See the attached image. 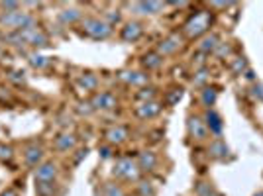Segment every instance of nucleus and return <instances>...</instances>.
Returning a JSON list of instances; mask_svg holds the SVG:
<instances>
[{
  "instance_id": "1",
  "label": "nucleus",
  "mask_w": 263,
  "mask_h": 196,
  "mask_svg": "<svg viewBox=\"0 0 263 196\" xmlns=\"http://www.w3.org/2000/svg\"><path fill=\"white\" fill-rule=\"evenodd\" d=\"M0 26L12 30V32H22V30H30L35 28V18L30 16L28 12L16 10V12H2L0 14Z\"/></svg>"
},
{
  "instance_id": "2",
  "label": "nucleus",
  "mask_w": 263,
  "mask_h": 196,
  "mask_svg": "<svg viewBox=\"0 0 263 196\" xmlns=\"http://www.w3.org/2000/svg\"><path fill=\"white\" fill-rule=\"evenodd\" d=\"M8 40L14 42V44L33 45V47H45V45H49L47 33L42 32L37 26H35V28H30V30H22V32L12 33V35H8Z\"/></svg>"
},
{
  "instance_id": "3",
  "label": "nucleus",
  "mask_w": 263,
  "mask_h": 196,
  "mask_svg": "<svg viewBox=\"0 0 263 196\" xmlns=\"http://www.w3.org/2000/svg\"><path fill=\"white\" fill-rule=\"evenodd\" d=\"M210 24H212V16L206 10H198L195 16H191L185 22V33L186 37H200L209 32Z\"/></svg>"
},
{
  "instance_id": "4",
  "label": "nucleus",
  "mask_w": 263,
  "mask_h": 196,
  "mask_svg": "<svg viewBox=\"0 0 263 196\" xmlns=\"http://www.w3.org/2000/svg\"><path fill=\"white\" fill-rule=\"evenodd\" d=\"M83 30L87 33L90 40H97V42H102V40H108L110 33H112V26L100 18H85L83 20Z\"/></svg>"
},
{
  "instance_id": "5",
  "label": "nucleus",
  "mask_w": 263,
  "mask_h": 196,
  "mask_svg": "<svg viewBox=\"0 0 263 196\" xmlns=\"http://www.w3.org/2000/svg\"><path fill=\"white\" fill-rule=\"evenodd\" d=\"M112 174H114V177H120V179H126V181H138L140 169H138V163H136L134 159L122 157V159H118L116 165H114Z\"/></svg>"
},
{
  "instance_id": "6",
  "label": "nucleus",
  "mask_w": 263,
  "mask_h": 196,
  "mask_svg": "<svg viewBox=\"0 0 263 196\" xmlns=\"http://www.w3.org/2000/svg\"><path fill=\"white\" fill-rule=\"evenodd\" d=\"M186 130H189V135L197 142H204L209 138V128L200 116H191L186 122Z\"/></svg>"
},
{
  "instance_id": "7",
  "label": "nucleus",
  "mask_w": 263,
  "mask_h": 196,
  "mask_svg": "<svg viewBox=\"0 0 263 196\" xmlns=\"http://www.w3.org/2000/svg\"><path fill=\"white\" fill-rule=\"evenodd\" d=\"M33 177H35V183H55V179H57V165L53 161H44L40 167H35Z\"/></svg>"
},
{
  "instance_id": "8",
  "label": "nucleus",
  "mask_w": 263,
  "mask_h": 196,
  "mask_svg": "<svg viewBox=\"0 0 263 196\" xmlns=\"http://www.w3.org/2000/svg\"><path fill=\"white\" fill-rule=\"evenodd\" d=\"M24 161L30 167H40L44 163V147L37 145V143H32L24 149Z\"/></svg>"
},
{
  "instance_id": "9",
  "label": "nucleus",
  "mask_w": 263,
  "mask_h": 196,
  "mask_svg": "<svg viewBox=\"0 0 263 196\" xmlns=\"http://www.w3.org/2000/svg\"><path fill=\"white\" fill-rule=\"evenodd\" d=\"M92 110H112L116 108V96L112 92H97L90 100Z\"/></svg>"
},
{
  "instance_id": "10",
  "label": "nucleus",
  "mask_w": 263,
  "mask_h": 196,
  "mask_svg": "<svg viewBox=\"0 0 263 196\" xmlns=\"http://www.w3.org/2000/svg\"><path fill=\"white\" fill-rule=\"evenodd\" d=\"M202 120H204V124H206V128H209L210 133H214V135H220L222 130H224V120H222V116H220L216 110L209 108Z\"/></svg>"
},
{
  "instance_id": "11",
  "label": "nucleus",
  "mask_w": 263,
  "mask_h": 196,
  "mask_svg": "<svg viewBox=\"0 0 263 196\" xmlns=\"http://www.w3.org/2000/svg\"><path fill=\"white\" fill-rule=\"evenodd\" d=\"M159 112H161V104L155 102V100H149V102H142L136 108V116L142 118V120H149V118H155Z\"/></svg>"
},
{
  "instance_id": "12",
  "label": "nucleus",
  "mask_w": 263,
  "mask_h": 196,
  "mask_svg": "<svg viewBox=\"0 0 263 196\" xmlns=\"http://www.w3.org/2000/svg\"><path fill=\"white\" fill-rule=\"evenodd\" d=\"M142 35H143V26L140 22H128L122 28V40L128 42V44L138 42Z\"/></svg>"
},
{
  "instance_id": "13",
  "label": "nucleus",
  "mask_w": 263,
  "mask_h": 196,
  "mask_svg": "<svg viewBox=\"0 0 263 196\" xmlns=\"http://www.w3.org/2000/svg\"><path fill=\"white\" fill-rule=\"evenodd\" d=\"M53 145L57 151H71L77 145V138L73 133H69V131H61V133H57Z\"/></svg>"
},
{
  "instance_id": "14",
  "label": "nucleus",
  "mask_w": 263,
  "mask_h": 196,
  "mask_svg": "<svg viewBox=\"0 0 263 196\" xmlns=\"http://www.w3.org/2000/svg\"><path fill=\"white\" fill-rule=\"evenodd\" d=\"M181 49V37L179 35H169V37H165L163 42L159 44V47H157V53L161 55H173L175 51H179Z\"/></svg>"
},
{
  "instance_id": "15",
  "label": "nucleus",
  "mask_w": 263,
  "mask_h": 196,
  "mask_svg": "<svg viewBox=\"0 0 263 196\" xmlns=\"http://www.w3.org/2000/svg\"><path fill=\"white\" fill-rule=\"evenodd\" d=\"M209 155L212 159H216V161H224V159L230 155V147L226 145L224 140H214V142H210V145H209Z\"/></svg>"
},
{
  "instance_id": "16",
  "label": "nucleus",
  "mask_w": 263,
  "mask_h": 196,
  "mask_svg": "<svg viewBox=\"0 0 263 196\" xmlns=\"http://www.w3.org/2000/svg\"><path fill=\"white\" fill-rule=\"evenodd\" d=\"M163 8H165L163 2H155V0H149V2H136V4H134L136 14H143V16H154V14L161 12Z\"/></svg>"
},
{
  "instance_id": "17",
  "label": "nucleus",
  "mask_w": 263,
  "mask_h": 196,
  "mask_svg": "<svg viewBox=\"0 0 263 196\" xmlns=\"http://www.w3.org/2000/svg\"><path fill=\"white\" fill-rule=\"evenodd\" d=\"M140 171H154L157 167V155L154 151H142L136 159Z\"/></svg>"
},
{
  "instance_id": "18",
  "label": "nucleus",
  "mask_w": 263,
  "mask_h": 196,
  "mask_svg": "<svg viewBox=\"0 0 263 196\" xmlns=\"http://www.w3.org/2000/svg\"><path fill=\"white\" fill-rule=\"evenodd\" d=\"M120 79L128 85H134V87H142V85H147L149 76L140 73V71H122Z\"/></svg>"
},
{
  "instance_id": "19",
  "label": "nucleus",
  "mask_w": 263,
  "mask_h": 196,
  "mask_svg": "<svg viewBox=\"0 0 263 196\" xmlns=\"http://www.w3.org/2000/svg\"><path fill=\"white\" fill-rule=\"evenodd\" d=\"M220 45V37L216 33H206L202 40H200V44H198V49H200V53H214L216 49H218Z\"/></svg>"
},
{
  "instance_id": "20",
  "label": "nucleus",
  "mask_w": 263,
  "mask_h": 196,
  "mask_svg": "<svg viewBox=\"0 0 263 196\" xmlns=\"http://www.w3.org/2000/svg\"><path fill=\"white\" fill-rule=\"evenodd\" d=\"M106 140H108L110 145H120L128 140V130L122 128V126H114L106 131Z\"/></svg>"
},
{
  "instance_id": "21",
  "label": "nucleus",
  "mask_w": 263,
  "mask_h": 196,
  "mask_svg": "<svg viewBox=\"0 0 263 196\" xmlns=\"http://www.w3.org/2000/svg\"><path fill=\"white\" fill-rule=\"evenodd\" d=\"M143 67L147 69V71H154V69H159L161 63H163V57L157 53V51H152V53H145L142 59Z\"/></svg>"
},
{
  "instance_id": "22",
  "label": "nucleus",
  "mask_w": 263,
  "mask_h": 196,
  "mask_svg": "<svg viewBox=\"0 0 263 196\" xmlns=\"http://www.w3.org/2000/svg\"><path fill=\"white\" fill-rule=\"evenodd\" d=\"M77 85L83 90H97V87H99V79H97V75H92V73H85V75L79 76Z\"/></svg>"
},
{
  "instance_id": "23",
  "label": "nucleus",
  "mask_w": 263,
  "mask_h": 196,
  "mask_svg": "<svg viewBox=\"0 0 263 196\" xmlns=\"http://www.w3.org/2000/svg\"><path fill=\"white\" fill-rule=\"evenodd\" d=\"M216 100H218V92L214 90V88L210 87H204L202 88V92H200V102L204 104V106H214L216 104Z\"/></svg>"
},
{
  "instance_id": "24",
  "label": "nucleus",
  "mask_w": 263,
  "mask_h": 196,
  "mask_svg": "<svg viewBox=\"0 0 263 196\" xmlns=\"http://www.w3.org/2000/svg\"><path fill=\"white\" fill-rule=\"evenodd\" d=\"M195 192H197V196H218L214 185H210L209 181H198L195 186Z\"/></svg>"
},
{
  "instance_id": "25",
  "label": "nucleus",
  "mask_w": 263,
  "mask_h": 196,
  "mask_svg": "<svg viewBox=\"0 0 263 196\" xmlns=\"http://www.w3.org/2000/svg\"><path fill=\"white\" fill-rule=\"evenodd\" d=\"M81 18H83V14L77 8H67V10H63L59 14V20L63 24H73L77 22V20H81Z\"/></svg>"
},
{
  "instance_id": "26",
  "label": "nucleus",
  "mask_w": 263,
  "mask_h": 196,
  "mask_svg": "<svg viewBox=\"0 0 263 196\" xmlns=\"http://www.w3.org/2000/svg\"><path fill=\"white\" fill-rule=\"evenodd\" d=\"M57 192L55 183H35V194L37 196H53Z\"/></svg>"
},
{
  "instance_id": "27",
  "label": "nucleus",
  "mask_w": 263,
  "mask_h": 196,
  "mask_svg": "<svg viewBox=\"0 0 263 196\" xmlns=\"http://www.w3.org/2000/svg\"><path fill=\"white\" fill-rule=\"evenodd\" d=\"M183 96V88H173V90H169L167 94H165V102L169 104V106H175L177 102L181 100Z\"/></svg>"
},
{
  "instance_id": "28",
  "label": "nucleus",
  "mask_w": 263,
  "mask_h": 196,
  "mask_svg": "<svg viewBox=\"0 0 263 196\" xmlns=\"http://www.w3.org/2000/svg\"><path fill=\"white\" fill-rule=\"evenodd\" d=\"M232 71H234L236 75L246 73V71H248V61H246L243 57H236V59L232 61Z\"/></svg>"
},
{
  "instance_id": "29",
  "label": "nucleus",
  "mask_w": 263,
  "mask_h": 196,
  "mask_svg": "<svg viewBox=\"0 0 263 196\" xmlns=\"http://www.w3.org/2000/svg\"><path fill=\"white\" fill-rule=\"evenodd\" d=\"M30 63H32V65L35 67V69H44V67L49 65V61L45 59L44 55H37V53L30 55Z\"/></svg>"
},
{
  "instance_id": "30",
  "label": "nucleus",
  "mask_w": 263,
  "mask_h": 196,
  "mask_svg": "<svg viewBox=\"0 0 263 196\" xmlns=\"http://www.w3.org/2000/svg\"><path fill=\"white\" fill-rule=\"evenodd\" d=\"M104 196H126V194H124V190L118 185L108 183V185H104Z\"/></svg>"
},
{
  "instance_id": "31",
  "label": "nucleus",
  "mask_w": 263,
  "mask_h": 196,
  "mask_svg": "<svg viewBox=\"0 0 263 196\" xmlns=\"http://www.w3.org/2000/svg\"><path fill=\"white\" fill-rule=\"evenodd\" d=\"M12 157H14V149L10 145L0 142V161H10Z\"/></svg>"
},
{
  "instance_id": "32",
  "label": "nucleus",
  "mask_w": 263,
  "mask_h": 196,
  "mask_svg": "<svg viewBox=\"0 0 263 196\" xmlns=\"http://www.w3.org/2000/svg\"><path fill=\"white\" fill-rule=\"evenodd\" d=\"M206 79H209V73H206V69H200L195 73V79H193V83L197 85V87H202L204 83H206Z\"/></svg>"
},
{
  "instance_id": "33",
  "label": "nucleus",
  "mask_w": 263,
  "mask_h": 196,
  "mask_svg": "<svg viewBox=\"0 0 263 196\" xmlns=\"http://www.w3.org/2000/svg\"><path fill=\"white\" fill-rule=\"evenodd\" d=\"M154 94H155V90L152 87H145V88H142V92L138 94V96L142 98L143 102H149V100H154Z\"/></svg>"
},
{
  "instance_id": "34",
  "label": "nucleus",
  "mask_w": 263,
  "mask_h": 196,
  "mask_svg": "<svg viewBox=\"0 0 263 196\" xmlns=\"http://www.w3.org/2000/svg\"><path fill=\"white\" fill-rule=\"evenodd\" d=\"M140 196H155V188L149 183H142L140 185Z\"/></svg>"
},
{
  "instance_id": "35",
  "label": "nucleus",
  "mask_w": 263,
  "mask_h": 196,
  "mask_svg": "<svg viewBox=\"0 0 263 196\" xmlns=\"http://www.w3.org/2000/svg\"><path fill=\"white\" fill-rule=\"evenodd\" d=\"M0 8L4 12H16L20 10V4L18 2H0Z\"/></svg>"
},
{
  "instance_id": "36",
  "label": "nucleus",
  "mask_w": 263,
  "mask_h": 196,
  "mask_svg": "<svg viewBox=\"0 0 263 196\" xmlns=\"http://www.w3.org/2000/svg\"><path fill=\"white\" fill-rule=\"evenodd\" d=\"M10 79L12 81H16V83H24V71H12Z\"/></svg>"
},
{
  "instance_id": "37",
  "label": "nucleus",
  "mask_w": 263,
  "mask_h": 196,
  "mask_svg": "<svg viewBox=\"0 0 263 196\" xmlns=\"http://www.w3.org/2000/svg\"><path fill=\"white\" fill-rule=\"evenodd\" d=\"M100 157L102 159H110L112 157V149L110 147H100Z\"/></svg>"
},
{
  "instance_id": "38",
  "label": "nucleus",
  "mask_w": 263,
  "mask_h": 196,
  "mask_svg": "<svg viewBox=\"0 0 263 196\" xmlns=\"http://www.w3.org/2000/svg\"><path fill=\"white\" fill-rule=\"evenodd\" d=\"M210 6H214V8H226V6H230V4H226V2H212Z\"/></svg>"
},
{
  "instance_id": "39",
  "label": "nucleus",
  "mask_w": 263,
  "mask_h": 196,
  "mask_svg": "<svg viewBox=\"0 0 263 196\" xmlns=\"http://www.w3.org/2000/svg\"><path fill=\"white\" fill-rule=\"evenodd\" d=\"M0 196H18V194H16V190H14V188H8V190H4Z\"/></svg>"
},
{
  "instance_id": "40",
  "label": "nucleus",
  "mask_w": 263,
  "mask_h": 196,
  "mask_svg": "<svg viewBox=\"0 0 263 196\" xmlns=\"http://www.w3.org/2000/svg\"><path fill=\"white\" fill-rule=\"evenodd\" d=\"M83 157H87V149H83V151H79V155H77V159H75V163H79Z\"/></svg>"
},
{
  "instance_id": "41",
  "label": "nucleus",
  "mask_w": 263,
  "mask_h": 196,
  "mask_svg": "<svg viewBox=\"0 0 263 196\" xmlns=\"http://www.w3.org/2000/svg\"><path fill=\"white\" fill-rule=\"evenodd\" d=\"M246 79H248V81H255V75H253V71H250V69H248V71H246Z\"/></svg>"
},
{
  "instance_id": "42",
  "label": "nucleus",
  "mask_w": 263,
  "mask_h": 196,
  "mask_svg": "<svg viewBox=\"0 0 263 196\" xmlns=\"http://www.w3.org/2000/svg\"><path fill=\"white\" fill-rule=\"evenodd\" d=\"M253 196H263V190H259V192H255Z\"/></svg>"
},
{
  "instance_id": "43",
  "label": "nucleus",
  "mask_w": 263,
  "mask_h": 196,
  "mask_svg": "<svg viewBox=\"0 0 263 196\" xmlns=\"http://www.w3.org/2000/svg\"><path fill=\"white\" fill-rule=\"evenodd\" d=\"M259 100H263V88H261V98H259Z\"/></svg>"
}]
</instances>
